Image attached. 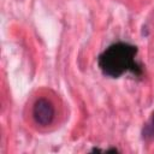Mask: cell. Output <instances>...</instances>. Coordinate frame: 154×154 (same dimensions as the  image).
I'll return each instance as SVG.
<instances>
[{
    "instance_id": "6da1fadb",
    "label": "cell",
    "mask_w": 154,
    "mask_h": 154,
    "mask_svg": "<svg viewBox=\"0 0 154 154\" xmlns=\"http://www.w3.org/2000/svg\"><path fill=\"white\" fill-rule=\"evenodd\" d=\"M137 47L126 42H117L108 46L97 58V65L105 76L119 78L125 72H131L137 77L143 75V69L136 61Z\"/></svg>"
},
{
    "instance_id": "7a4b0ae2",
    "label": "cell",
    "mask_w": 154,
    "mask_h": 154,
    "mask_svg": "<svg viewBox=\"0 0 154 154\" xmlns=\"http://www.w3.org/2000/svg\"><path fill=\"white\" fill-rule=\"evenodd\" d=\"M55 117L53 103L46 97H38L32 106V118L36 124L41 126L51 125Z\"/></svg>"
},
{
    "instance_id": "3957f363",
    "label": "cell",
    "mask_w": 154,
    "mask_h": 154,
    "mask_svg": "<svg viewBox=\"0 0 154 154\" xmlns=\"http://www.w3.org/2000/svg\"><path fill=\"white\" fill-rule=\"evenodd\" d=\"M142 138L144 141H150L154 138V111L152 112L149 120L144 124L142 129Z\"/></svg>"
}]
</instances>
